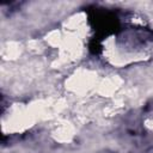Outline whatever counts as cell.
Here are the masks:
<instances>
[{
	"label": "cell",
	"mask_w": 153,
	"mask_h": 153,
	"mask_svg": "<svg viewBox=\"0 0 153 153\" xmlns=\"http://www.w3.org/2000/svg\"><path fill=\"white\" fill-rule=\"evenodd\" d=\"M92 22H94L96 29L102 30V32H109L115 29L117 25V18L110 13V12H99V11H93L92 16L90 17Z\"/></svg>",
	"instance_id": "1"
},
{
	"label": "cell",
	"mask_w": 153,
	"mask_h": 153,
	"mask_svg": "<svg viewBox=\"0 0 153 153\" xmlns=\"http://www.w3.org/2000/svg\"><path fill=\"white\" fill-rule=\"evenodd\" d=\"M88 48H90V51H91L92 54H96V55H98V54L102 51V44H100V42H99L98 38H93V39L90 42Z\"/></svg>",
	"instance_id": "2"
}]
</instances>
